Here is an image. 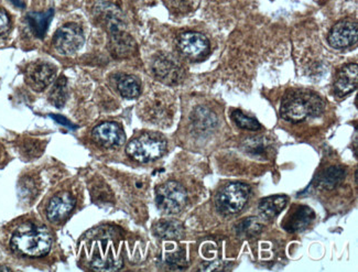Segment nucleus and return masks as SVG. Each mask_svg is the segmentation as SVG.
Masks as SVG:
<instances>
[{
  "label": "nucleus",
  "instance_id": "aec40b11",
  "mask_svg": "<svg viewBox=\"0 0 358 272\" xmlns=\"http://www.w3.org/2000/svg\"><path fill=\"white\" fill-rule=\"evenodd\" d=\"M117 88L120 95L127 99H137L141 95V83L137 78L131 76H120L117 80Z\"/></svg>",
  "mask_w": 358,
  "mask_h": 272
},
{
  "label": "nucleus",
  "instance_id": "39448f33",
  "mask_svg": "<svg viewBox=\"0 0 358 272\" xmlns=\"http://www.w3.org/2000/svg\"><path fill=\"white\" fill-rule=\"evenodd\" d=\"M187 202V191L178 182H166L157 189V206L164 214H178L185 208Z\"/></svg>",
  "mask_w": 358,
  "mask_h": 272
},
{
  "label": "nucleus",
  "instance_id": "5701e85b",
  "mask_svg": "<svg viewBox=\"0 0 358 272\" xmlns=\"http://www.w3.org/2000/svg\"><path fill=\"white\" fill-rule=\"evenodd\" d=\"M244 150L254 157H264L269 148V143L264 137L248 138L244 141Z\"/></svg>",
  "mask_w": 358,
  "mask_h": 272
},
{
  "label": "nucleus",
  "instance_id": "cd10ccee",
  "mask_svg": "<svg viewBox=\"0 0 358 272\" xmlns=\"http://www.w3.org/2000/svg\"><path fill=\"white\" fill-rule=\"evenodd\" d=\"M24 152L28 153L29 157H34L38 155V151L40 150L39 145L36 143H27L24 147Z\"/></svg>",
  "mask_w": 358,
  "mask_h": 272
},
{
  "label": "nucleus",
  "instance_id": "0eeeda50",
  "mask_svg": "<svg viewBox=\"0 0 358 272\" xmlns=\"http://www.w3.org/2000/svg\"><path fill=\"white\" fill-rule=\"evenodd\" d=\"M152 71L159 80L168 85L179 84L183 78L181 65L170 55H162L157 57L152 64Z\"/></svg>",
  "mask_w": 358,
  "mask_h": 272
},
{
  "label": "nucleus",
  "instance_id": "f3484780",
  "mask_svg": "<svg viewBox=\"0 0 358 272\" xmlns=\"http://www.w3.org/2000/svg\"><path fill=\"white\" fill-rule=\"evenodd\" d=\"M110 52L116 57H126L133 53L135 49V42L128 34L122 32H114L110 39Z\"/></svg>",
  "mask_w": 358,
  "mask_h": 272
},
{
  "label": "nucleus",
  "instance_id": "7c9ffc66",
  "mask_svg": "<svg viewBox=\"0 0 358 272\" xmlns=\"http://www.w3.org/2000/svg\"><path fill=\"white\" fill-rule=\"evenodd\" d=\"M0 270H3V271H11L10 268L7 267H0Z\"/></svg>",
  "mask_w": 358,
  "mask_h": 272
},
{
  "label": "nucleus",
  "instance_id": "2eb2a0df",
  "mask_svg": "<svg viewBox=\"0 0 358 272\" xmlns=\"http://www.w3.org/2000/svg\"><path fill=\"white\" fill-rule=\"evenodd\" d=\"M344 179H345V170L342 166H330L317 176L315 183L320 189H333Z\"/></svg>",
  "mask_w": 358,
  "mask_h": 272
},
{
  "label": "nucleus",
  "instance_id": "dca6fc26",
  "mask_svg": "<svg viewBox=\"0 0 358 272\" xmlns=\"http://www.w3.org/2000/svg\"><path fill=\"white\" fill-rule=\"evenodd\" d=\"M288 200L286 195H273L262 199L259 203V212L268 220L275 218L282 212L283 208H286Z\"/></svg>",
  "mask_w": 358,
  "mask_h": 272
},
{
  "label": "nucleus",
  "instance_id": "412c9836",
  "mask_svg": "<svg viewBox=\"0 0 358 272\" xmlns=\"http://www.w3.org/2000/svg\"><path fill=\"white\" fill-rule=\"evenodd\" d=\"M53 11L50 10L45 13H30L28 16L29 24L31 27L34 34L39 38H43L48 30V26L52 19Z\"/></svg>",
  "mask_w": 358,
  "mask_h": 272
},
{
  "label": "nucleus",
  "instance_id": "423d86ee",
  "mask_svg": "<svg viewBox=\"0 0 358 272\" xmlns=\"http://www.w3.org/2000/svg\"><path fill=\"white\" fill-rule=\"evenodd\" d=\"M85 42L83 30L76 24H68L61 27L55 32L53 44L62 55H73L83 47Z\"/></svg>",
  "mask_w": 358,
  "mask_h": 272
},
{
  "label": "nucleus",
  "instance_id": "c756f323",
  "mask_svg": "<svg viewBox=\"0 0 358 272\" xmlns=\"http://www.w3.org/2000/svg\"><path fill=\"white\" fill-rule=\"evenodd\" d=\"M11 3H13V5L18 6V7H22V3H21V0H10Z\"/></svg>",
  "mask_w": 358,
  "mask_h": 272
},
{
  "label": "nucleus",
  "instance_id": "6ab92c4d",
  "mask_svg": "<svg viewBox=\"0 0 358 272\" xmlns=\"http://www.w3.org/2000/svg\"><path fill=\"white\" fill-rule=\"evenodd\" d=\"M122 258H116L113 252H109L108 254L94 255L92 259V267L97 271H116V270L122 268Z\"/></svg>",
  "mask_w": 358,
  "mask_h": 272
},
{
  "label": "nucleus",
  "instance_id": "1a4fd4ad",
  "mask_svg": "<svg viewBox=\"0 0 358 272\" xmlns=\"http://www.w3.org/2000/svg\"><path fill=\"white\" fill-rule=\"evenodd\" d=\"M57 70L52 64L36 62L29 65L26 71L27 83L34 91L41 92L55 80Z\"/></svg>",
  "mask_w": 358,
  "mask_h": 272
},
{
  "label": "nucleus",
  "instance_id": "f03ea898",
  "mask_svg": "<svg viewBox=\"0 0 358 272\" xmlns=\"http://www.w3.org/2000/svg\"><path fill=\"white\" fill-rule=\"evenodd\" d=\"M10 246L22 256L39 258L49 254L52 237L43 226H22L13 233Z\"/></svg>",
  "mask_w": 358,
  "mask_h": 272
},
{
  "label": "nucleus",
  "instance_id": "20e7f679",
  "mask_svg": "<svg viewBox=\"0 0 358 272\" xmlns=\"http://www.w3.org/2000/svg\"><path fill=\"white\" fill-rule=\"evenodd\" d=\"M250 195V185L236 182L225 185L217 193L215 199L216 208L222 214H236L245 208Z\"/></svg>",
  "mask_w": 358,
  "mask_h": 272
},
{
  "label": "nucleus",
  "instance_id": "4468645a",
  "mask_svg": "<svg viewBox=\"0 0 358 272\" xmlns=\"http://www.w3.org/2000/svg\"><path fill=\"white\" fill-rule=\"evenodd\" d=\"M315 214L308 206H298L294 212L289 214L283 223V229L289 233H299L309 227L313 222Z\"/></svg>",
  "mask_w": 358,
  "mask_h": 272
},
{
  "label": "nucleus",
  "instance_id": "ddd939ff",
  "mask_svg": "<svg viewBox=\"0 0 358 272\" xmlns=\"http://www.w3.org/2000/svg\"><path fill=\"white\" fill-rule=\"evenodd\" d=\"M358 84V66L356 63L345 65L335 78L334 91L338 97H344L355 91Z\"/></svg>",
  "mask_w": 358,
  "mask_h": 272
},
{
  "label": "nucleus",
  "instance_id": "c85d7f7f",
  "mask_svg": "<svg viewBox=\"0 0 358 272\" xmlns=\"http://www.w3.org/2000/svg\"><path fill=\"white\" fill-rule=\"evenodd\" d=\"M53 118H55L57 122H59V124H64L66 127L74 128V126L71 124V122H69V120H65L64 117L53 116Z\"/></svg>",
  "mask_w": 358,
  "mask_h": 272
},
{
  "label": "nucleus",
  "instance_id": "6e6552de",
  "mask_svg": "<svg viewBox=\"0 0 358 272\" xmlns=\"http://www.w3.org/2000/svg\"><path fill=\"white\" fill-rule=\"evenodd\" d=\"M92 135L94 141L104 148L120 147L126 141L125 132L116 122H107L99 124L94 128Z\"/></svg>",
  "mask_w": 358,
  "mask_h": 272
},
{
  "label": "nucleus",
  "instance_id": "a211bd4d",
  "mask_svg": "<svg viewBox=\"0 0 358 272\" xmlns=\"http://www.w3.org/2000/svg\"><path fill=\"white\" fill-rule=\"evenodd\" d=\"M185 229L177 220H162L155 225V234L162 239H180L183 236Z\"/></svg>",
  "mask_w": 358,
  "mask_h": 272
},
{
  "label": "nucleus",
  "instance_id": "a878e982",
  "mask_svg": "<svg viewBox=\"0 0 358 272\" xmlns=\"http://www.w3.org/2000/svg\"><path fill=\"white\" fill-rule=\"evenodd\" d=\"M10 18L6 10L0 8V36H3L6 32H8L10 29Z\"/></svg>",
  "mask_w": 358,
  "mask_h": 272
},
{
  "label": "nucleus",
  "instance_id": "f257e3e1",
  "mask_svg": "<svg viewBox=\"0 0 358 272\" xmlns=\"http://www.w3.org/2000/svg\"><path fill=\"white\" fill-rule=\"evenodd\" d=\"M324 110V103L319 95L306 90H291L281 101L280 115L287 122H303L317 117Z\"/></svg>",
  "mask_w": 358,
  "mask_h": 272
},
{
  "label": "nucleus",
  "instance_id": "9b49d317",
  "mask_svg": "<svg viewBox=\"0 0 358 272\" xmlns=\"http://www.w3.org/2000/svg\"><path fill=\"white\" fill-rule=\"evenodd\" d=\"M180 52L191 59H197L208 52L210 41L204 34L199 32H185L178 39Z\"/></svg>",
  "mask_w": 358,
  "mask_h": 272
},
{
  "label": "nucleus",
  "instance_id": "bb28decb",
  "mask_svg": "<svg viewBox=\"0 0 358 272\" xmlns=\"http://www.w3.org/2000/svg\"><path fill=\"white\" fill-rule=\"evenodd\" d=\"M166 262H169L171 266H185V257H183L181 252L169 255L168 258H166Z\"/></svg>",
  "mask_w": 358,
  "mask_h": 272
},
{
  "label": "nucleus",
  "instance_id": "4be33fe9",
  "mask_svg": "<svg viewBox=\"0 0 358 272\" xmlns=\"http://www.w3.org/2000/svg\"><path fill=\"white\" fill-rule=\"evenodd\" d=\"M66 99H68V80L64 76H61L50 92L49 99L55 107L62 108L66 103Z\"/></svg>",
  "mask_w": 358,
  "mask_h": 272
},
{
  "label": "nucleus",
  "instance_id": "b1692460",
  "mask_svg": "<svg viewBox=\"0 0 358 272\" xmlns=\"http://www.w3.org/2000/svg\"><path fill=\"white\" fill-rule=\"evenodd\" d=\"M262 225L258 222L257 218L250 217L243 220L237 226V234L244 238H252L262 231Z\"/></svg>",
  "mask_w": 358,
  "mask_h": 272
},
{
  "label": "nucleus",
  "instance_id": "9d476101",
  "mask_svg": "<svg viewBox=\"0 0 358 272\" xmlns=\"http://www.w3.org/2000/svg\"><path fill=\"white\" fill-rule=\"evenodd\" d=\"M358 29L355 21L342 20L333 27L329 34V43L335 49L352 47L357 42Z\"/></svg>",
  "mask_w": 358,
  "mask_h": 272
},
{
  "label": "nucleus",
  "instance_id": "f8f14e48",
  "mask_svg": "<svg viewBox=\"0 0 358 272\" xmlns=\"http://www.w3.org/2000/svg\"><path fill=\"white\" fill-rule=\"evenodd\" d=\"M76 206L72 195L63 192L53 196L48 204L47 216L53 223H59L68 217Z\"/></svg>",
  "mask_w": 358,
  "mask_h": 272
},
{
  "label": "nucleus",
  "instance_id": "7ed1b4c3",
  "mask_svg": "<svg viewBox=\"0 0 358 272\" xmlns=\"http://www.w3.org/2000/svg\"><path fill=\"white\" fill-rule=\"evenodd\" d=\"M166 150V139L153 132L141 134L130 141L126 148L128 156L141 164H148L151 161L162 158Z\"/></svg>",
  "mask_w": 358,
  "mask_h": 272
},
{
  "label": "nucleus",
  "instance_id": "393cba45",
  "mask_svg": "<svg viewBox=\"0 0 358 272\" xmlns=\"http://www.w3.org/2000/svg\"><path fill=\"white\" fill-rule=\"evenodd\" d=\"M231 118H233L235 124L239 128H242V129L252 130V131L260 129L259 122L255 120V118H252V117L244 114L242 110H235V112H233Z\"/></svg>",
  "mask_w": 358,
  "mask_h": 272
}]
</instances>
